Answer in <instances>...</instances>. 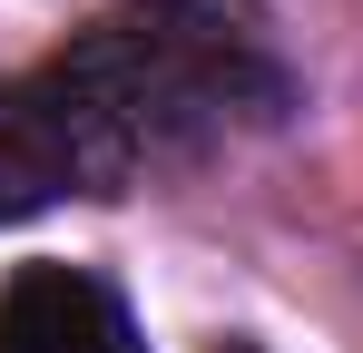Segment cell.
<instances>
[{
	"label": "cell",
	"mask_w": 363,
	"mask_h": 353,
	"mask_svg": "<svg viewBox=\"0 0 363 353\" xmlns=\"http://www.w3.org/2000/svg\"><path fill=\"white\" fill-rule=\"evenodd\" d=\"M30 99L60 128L69 176L108 196L147 167L206 157L236 128H265L285 108V59L255 0H128L30 69Z\"/></svg>",
	"instance_id": "6da1fadb"
},
{
	"label": "cell",
	"mask_w": 363,
	"mask_h": 353,
	"mask_svg": "<svg viewBox=\"0 0 363 353\" xmlns=\"http://www.w3.org/2000/svg\"><path fill=\"white\" fill-rule=\"evenodd\" d=\"M0 353H147L118 285L89 265H20L0 285Z\"/></svg>",
	"instance_id": "7a4b0ae2"
},
{
	"label": "cell",
	"mask_w": 363,
	"mask_h": 353,
	"mask_svg": "<svg viewBox=\"0 0 363 353\" xmlns=\"http://www.w3.org/2000/svg\"><path fill=\"white\" fill-rule=\"evenodd\" d=\"M60 196H79L60 128L40 118L30 79H0V226H20V216H40V206H60Z\"/></svg>",
	"instance_id": "3957f363"
},
{
	"label": "cell",
	"mask_w": 363,
	"mask_h": 353,
	"mask_svg": "<svg viewBox=\"0 0 363 353\" xmlns=\"http://www.w3.org/2000/svg\"><path fill=\"white\" fill-rule=\"evenodd\" d=\"M216 353H265V344H216Z\"/></svg>",
	"instance_id": "277c9868"
}]
</instances>
